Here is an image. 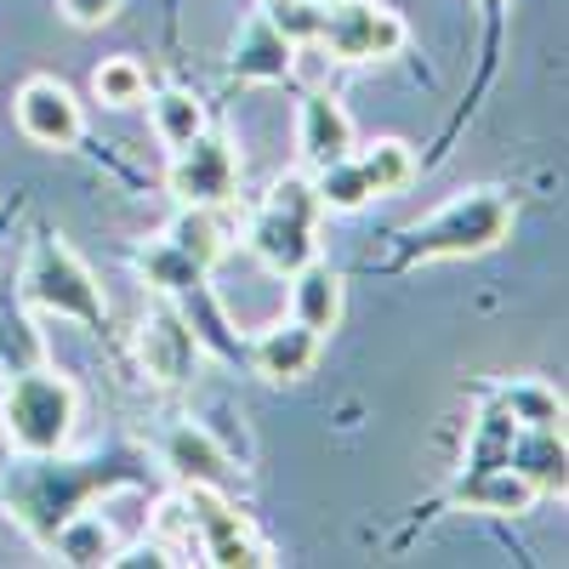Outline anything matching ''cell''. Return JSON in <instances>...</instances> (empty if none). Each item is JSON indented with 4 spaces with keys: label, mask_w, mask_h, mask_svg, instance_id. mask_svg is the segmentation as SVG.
Wrapping results in <instances>:
<instances>
[{
    "label": "cell",
    "mask_w": 569,
    "mask_h": 569,
    "mask_svg": "<svg viewBox=\"0 0 569 569\" xmlns=\"http://www.w3.org/2000/svg\"><path fill=\"white\" fill-rule=\"evenodd\" d=\"M563 461H569L563 427H518V433H512L507 467H512L536 496H563Z\"/></svg>",
    "instance_id": "cell-14"
},
{
    "label": "cell",
    "mask_w": 569,
    "mask_h": 569,
    "mask_svg": "<svg viewBox=\"0 0 569 569\" xmlns=\"http://www.w3.org/2000/svg\"><path fill=\"white\" fill-rule=\"evenodd\" d=\"M496 405L518 421V427H563V399L547 382H512L496 393Z\"/></svg>",
    "instance_id": "cell-25"
},
{
    "label": "cell",
    "mask_w": 569,
    "mask_h": 569,
    "mask_svg": "<svg viewBox=\"0 0 569 569\" xmlns=\"http://www.w3.org/2000/svg\"><path fill=\"white\" fill-rule=\"evenodd\" d=\"M353 160L370 182V194H405V188L416 182V149L399 137H376V142H353Z\"/></svg>",
    "instance_id": "cell-20"
},
{
    "label": "cell",
    "mask_w": 569,
    "mask_h": 569,
    "mask_svg": "<svg viewBox=\"0 0 569 569\" xmlns=\"http://www.w3.org/2000/svg\"><path fill=\"white\" fill-rule=\"evenodd\" d=\"M12 120L34 149H74L80 142V103H74V91L63 80H52V74H34V80L18 86Z\"/></svg>",
    "instance_id": "cell-10"
},
{
    "label": "cell",
    "mask_w": 569,
    "mask_h": 569,
    "mask_svg": "<svg viewBox=\"0 0 569 569\" xmlns=\"http://www.w3.org/2000/svg\"><path fill=\"white\" fill-rule=\"evenodd\" d=\"M319 342L325 337L308 330L302 319H279L251 342V365H257V376H268V382H302V376L319 365Z\"/></svg>",
    "instance_id": "cell-13"
},
{
    "label": "cell",
    "mask_w": 569,
    "mask_h": 569,
    "mask_svg": "<svg viewBox=\"0 0 569 569\" xmlns=\"http://www.w3.org/2000/svg\"><path fill=\"white\" fill-rule=\"evenodd\" d=\"M405 18L393 7H376V0H330L319 23V46L330 63H382L405 52Z\"/></svg>",
    "instance_id": "cell-6"
},
{
    "label": "cell",
    "mask_w": 569,
    "mask_h": 569,
    "mask_svg": "<svg viewBox=\"0 0 569 569\" xmlns=\"http://www.w3.org/2000/svg\"><path fill=\"white\" fill-rule=\"evenodd\" d=\"M137 273L149 279L160 297H188V291H200V284H206V268H194L171 240H154L149 251H142L137 257Z\"/></svg>",
    "instance_id": "cell-24"
},
{
    "label": "cell",
    "mask_w": 569,
    "mask_h": 569,
    "mask_svg": "<svg viewBox=\"0 0 569 569\" xmlns=\"http://www.w3.org/2000/svg\"><path fill=\"white\" fill-rule=\"evenodd\" d=\"M160 461L177 472L182 485H217V490H228V479H233L228 450H222V445L206 433V427H194V421L171 427V433H166V445H160Z\"/></svg>",
    "instance_id": "cell-15"
},
{
    "label": "cell",
    "mask_w": 569,
    "mask_h": 569,
    "mask_svg": "<svg viewBox=\"0 0 569 569\" xmlns=\"http://www.w3.org/2000/svg\"><path fill=\"white\" fill-rule=\"evenodd\" d=\"M166 240L194 262V268H206L211 273V262L228 251V228H222V206H182V217L166 228Z\"/></svg>",
    "instance_id": "cell-19"
},
{
    "label": "cell",
    "mask_w": 569,
    "mask_h": 569,
    "mask_svg": "<svg viewBox=\"0 0 569 569\" xmlns=\"http://www.w3.org/2000/svg\"><path fill=\"white\" fill-rule=\"evenodd\" d=\"M291 279V319H302L308 330H337V319H342V273L330 268V262H302L297 273H284Z\"/></svg>",
    "instance_id": "cell-16"
},
{
    "label": "cell",
    "mask_w": 569,
    "mask_h": 569,
    "mask_svg": "<svg viewBox=\"0 0 569 569\" xmlns=\"http://www.w3.org/2000/svg\"><path fill=\"white\" fill-rule=\"evenodd\" d=\"M149 114H154V131L166 149H182L188 137H200L206 131V103L194 98V91H182V86H166L149 98Z\"/></svg>",
    "instance_id": "cell-23"
},
{
    "label": "cell",
    "mask_w": 569,
    "mask_h": 569,
    "mask_svg": "<svg viewBox=\"0 0 569 569\" xmlns=\"http://www.w3.org/2000/svg\"><path fill=\"white\" fill-rule=\"evenodd\" d=\"M182 507L194 518V541H200V563H222V569H268L273 552L251 536L246 512L233 507L217 485H182Z\"/></svg>",
    "instance_id": "cell-7"
},
{
    "label": "cell",
    "mask_w": 569,
    "mask_h": 569,
    "mask_svg": "<svg viewBox=\"0 0 569 569\" xmlns=\"http://www.w3.org/2000/svg\"><path fill=\"white\" fill-rule=\"evenodd\" d=\"M34 365H46L40 330L29 325L23 308H7L0 313V376H18V370H34Z\"/></svg>",
    "instance_id": "cell-27"
},
{
    "label": "cell",
    "mask_w": 569,
    "mask_h": 569,
    "mask_svg": "<svg viewBox=\"0 0 569 569\" xmlns=\"http://www.w3.org/2000/svg\"><path fill=\"white\" fill-rule=\"evenodd\" d=\"M512 433H518V421H512V416H507L501 405H485L479 416L467 421V450H461V472H490V467H507Z\"/></svg>",
    "instance_id": "cell-21"
},
{
    "label": "cell",
    "mask_w": 569,
    "mask_h": 569,
    "mask_svg": "<svg viewBox=\"0 0 569 569\" xmlns=\"http://www.w3.org/2000/svg\"><path fill=\"white\" fill-rule=\"evenodd\" d=\"M319 200H313V182L308 177H279L273 182V194H268V206L251 217V251H257V262L262 268H273V273H297L302 262H313L319 257Z\"/></svg>",
    "instance_id": "cell-5"
},
{
    "label": "cell",
    "mask_w": 569,
    "mask_h": 569,
    "mask_svg": "<svg viewBox=\"0 0 569 569\" xmlns=\"http://www.w3.org/2000/svg\"><path fill=\"white\" fill-rule=\"evenodd\" d=\"M512 200L501 188H467V194L445 200L433 217L399 233L405 262H450V257H485L512 233Z\"/></svg>",
    "instance_id": "cell-2"
},
{
    "label": "cell",
    "mask_w": 569,
    "mask_h": 569,
    "mask_svg": "<svg viewBox=\"0 0 569 569\" xmlns=\"http://www.w3.org/2000/svg\"><path fill=\"white\" fill-rule=\"evenodd\" d=\"M91 91H98V103H109V109H137L149 98V69L137 58H103L98 74H91Z\"/></svg>",
    "instance_id": "cell-26"
},
{
    "label": "cell",
    "mask_w": 569,
    "mask_h": 569,
    "mask_svg": "<svg viewBox=\"0 0 569 569\" xmlns=\"http://www.w3.org/2000/svg\"><path fill=\"white\" fill-rule=\"evenodd\" d=\"M308 182H313V200H319V211H337V217H348V211H365V206L376 200L353 154H342V160L319 166Z\"/></svg>",
    "instance_id": "cell-22"
},
{
    "label": "cell",
    "mask_w": 569,
    "mask_h": 569,
    "mask_svg": "<svg viewBox=\"0 0 569 569\" xmlns=\"http://www.w3.org/2000/svg\"><path fill=\"white\" fill-rule=\"evenodd\" d=\"M268 23L291 40V46H308L319 40V23H325V0H268Z\"/></svg>",
    "instance_id": "cell-28"
},
{
    "label": "cell",
    "mask_w": 569,
    "mask_h": 569,
    "mask_svg": "<svg viewBox=\"0 0 569 569\" xmlns=\"http://www.w3.org/2000/svg\"><path fill=\"white\" fill-rule=\"evenodd\" d=\"M166 188L182 206H228L233 188H240V154L228 149V137H217L206 126L200 137H188L182 149H171Z\"/></svg>",
    "instance_id": "cell-8"
},
{
    "label": "cell",
    "mask_w": 569,
    "mask_h": 569,
    "mask_svg": "<svg viewBox=\"0 0 569 569\" xmlns=\"http://www.w3.org/2000/svg\"><path fill=\"white\" fill-rule=\"evenodd\" d=\"M456 501L461 507H472V512H530L541 496L518 479L512 467H490V472H461V490H456Z\"/></svg>",
    "instance_id": "cell-17"
},
{
    "label": "cell",
    "mask_w": 569,
    "mask_h": 569,
    "mask_svg": "<svg viewBox=\"0 0 569 569\" xmlns=\"http://www.w3.org/2000/svg\"><path fill=\"white\" fill-rule=\"evenodd\" d=\"M479 12H485L490 23H501V12H507V0H479Z\"/></svg>",
    "instance_id": "cell-30"
},
{
    "label": "cell",
    "mask_w": 569,
    "mask_h": 569,
    "mask_svg": "<svg viewBox=\"0 0 569 569\" xmlns=\"http://www.w3.org/2000/svg\"><path fill=\"white\" fill-rule=\"evenodd\" d=\"M297 154H302L308 171L353 154V120L330 91H308L302 98V109H297Z\"/></svg>",
    "instance_id": "cell-11"
},
{
    "label": "cell",
    "mask_w": 569,
    "mask_h": 569,
    "mask_svg": "<svg viewBox=\"0 0 569 569\" xmlns=\"http://www.w3.org/2000/svg\"><path fill=\"white\" fill-rule=\"evenodd\" d=\"M46 552H58L63 563H74V569H91V563H114V552H120V541H114V530L103 525L98 512H74V518H63V525L52 530V541H46Z\"/></svg>",
    "instance_id": "cell-18"
},
{
    "label": "cell",
    "mask_w": 569,
    "mask_h": 569,
    "mask_svg": "<svg viewBox=\"0 0 569 569\" xmlns=\"http://www.w3.org/2000/svg\"><path fill=\"white\" fill-rule=\"evenodd\" d=\"M137 353H142L149 382L182 388L188 376H194V365H200V330L171 308V297H160L149 308V319H142V330H137Z\"/></svg>",
    "instance_id": "cell-9"
},
{
    "label": "cell",
    "mask_w": 569,
    "mask_h": 569,
    "mask_svg": "<svg viewBox=\"0 0 569 569\" xmlns=\"http://www.w3.org/2000/svg\"><path fill=\"white\" fill-rule=\"evenodd\" d=\"M18 291L29 308L40 313H58V319H80L91 330H103L109 319V302H103V284L91 279V268L74 257L69 240L58 233H40L23 257V273H18Z\"/></svg>",
    "instance_id": "cell-4"
},
{
    "label": "cell",
    "mask_w": 569,
    "mask_h": 569,
    "mask_svg": "<svg viewBox=\"0 0 569 569\" xmlns=\"http://www.w3.org/2000/svg\"><path fill=\"white\" fill-rule=\"evenodd\" d=\"M291 58H297V46L268 23V12H251L240 23V34H233V46H228V69L240 80H257V86L291 80Z\"/></svg>",
    "instance_id": "cell-12"
},
{
    "label": "cell",
    "mask_w": 569,
    "mask_h": 569,
    "mask_svg": "<svg viewBox=\"0 0 569 569\" xmlns=\"http://www.w3.org/2000/svg\"><path fill=\"white\" fill-rule=\"evenodd\" d=\"M63 7V18L74 23V29H103L114 12H120V0H58Z\"/></svg>",
    "instance_id": "cell-29"
},
{
    "label": "cell",
    "mask_w": 569,
    "mask_h": 569,
    "mask_svg": "<svg viewBox=\"0 0 569 569\" xmlns=\"http://www.w3.org/2000/svg\"><path fill=\"white\" fill-rule=\"evenodd\" d=\"M131 485H154V461L142 450H98L86 461H63V450L52 456H18L0 479V496H7V512L29 530V541H52V530L63 518H74L91 496L109 490H131Z\"/></svg>",
    "instance_id": "cell-1"
},
{
    "label": "cell",
    "mask_w": 569,
    "mask_h": 569,
    "mask_svg": "<svg viewBox=\"0 0 569 569\" xmlns=\"http://www.w3.org/2000/svg\"><path fill=\"white\" fill-rule=\"evenodd\" d=\"M74 416H80V393L52 365L7 376V393H0V433H7V445L18 456L63 450L74 439Z\"/></svg>",
    "instance_id": "cell-3"
}]
</instances>
